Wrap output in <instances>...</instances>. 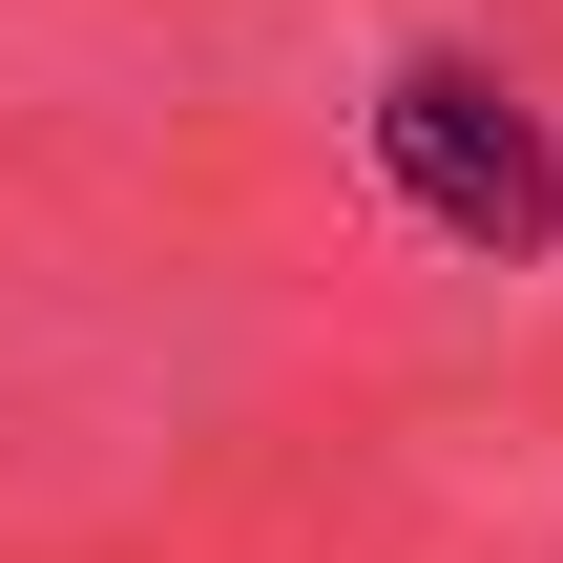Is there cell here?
Wrapping results in <instances>:
<instances>
[{
  "mask_svg": "<svg viewBox=\"0 0 563 563\" xmlns=\"http://www.w3.org/2000/svg\"><path fill=\"white\" fill-rule=\"evenodd\" d=\"M397 167L460 209V230H543V146L522 125H481V84L439 63V84H397Z\"/></svg>",
  "mask_w": 563,
  "mask_h": 563,
  "instance_id": "6da1fadb",
  "label": "cell"
}]
</instances>
